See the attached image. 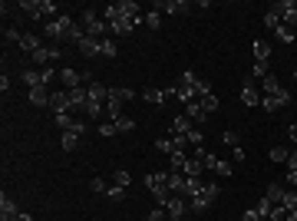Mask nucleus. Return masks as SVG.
Returning a JSON list of instances; mask_svg holds the SVG:
<instances>
[{
  "label": "nucleus",
  "instance_id": "obj_1",
  "mask_svg": "<svg viewBox=\"0 0 297 221\" xmlns=\"http://www.w3.org/2000/svg\"><path fill=\"white\" fill-rule=\"evenodd\" d=\"M261 89H264V99H261V102H264V109H268V113H277V109H284L287 102H291V93L277 83L274 73H268V76L261 80Z\"/></svg>",
  "mask_w": 297,
  "mask_h": 221
},
{
  "label": "nucleus",
  "instance_id": "obj_2",
  "mask_svg": "<svg viewBox=\"0 0 297 221\" xmlns=\"http://www.w3.org/2000/svg\"><path fill=\"white\" fill-rule=\"evenodd\" d=\"M46 36H53V40H76V43H80L83 36H86V30H83V23H76V20H69V17H57V20L46 23Z\"/></svg>",
  "mask_w": 297,
  "mask_h": 221
},
{
  "label": "nucleus",
  "instance_id": "obj_3",
  "mask_svg": "<svg viewBox=\"0 0 297 221\" xmlns=\"http://www.w3.org/2000/svg\"><path fill=\"white\" fill-rule=\"evenodd\" d=\"M145 188L152 192V198L159 208H165L172 192H169V172H152V175H145Z\"/></svg>",
  "mask_w": 297,
  "mask_h": 221
},
{
  "label": "nucleus",
  "instance_id": "obj_4",
  "mask_svg": "<svg viewBox=\"0 0 297 221\" xmlns=\"http://www.w3.org/2000/svg\"><path fill=\"white\" fill-rule=\"evenodd\" d=\"M80 23H83L86 36H96V40H106V33H113V30H109V23H106L103 17H96V13H92V10H86Z\"/></svg>",
  "mask_w": 297,
  "mask_h": 221
},
{
  "label": "nucleus",
  "instance_id": "obj_5",
  "mask_svg": "<svg viewBox=\"0 0 297 221\" xmlns=\"http://www.w3.org/2000/svg\"><path fill=\"white\" fill-rule=\"evenodd\" d=\"M132 96H136V93H132V89H126V86H119V89H109L106 113L113 116V119H116V116H122V106H126V102H129Z\"/></svg>",
  "mask_w": 297,
  "mask_h": 221
},
{
  "label": "nucleus",
  "instance_id": "obj_6",
  "mask_svg": "<svg viewBox=\"0 0 297 221\" xmlns=\"http://www.w3.org/2000/svg\"><path fill=\"white\" fill-rule=\"evenodd\" d=\"M103 20L109 23V30H113V33H129V30H136L139 23H142V20H129V17H119V13H113L109 7H106Z\"/></svg>",
  "mask_w": 297,
  "mask_h": 221
},
{
  "label": "nucleus",
  "instance_id": "obj_7",
  "mask_svg": "<svg viewBox=\"0 0 297 221\" xmlns=\"http://www.w3.org/2000/svg\"><path fill=\"white\" fill-rule=\"evenodd\" d=\"M218 195H221V192H218V185H205V188H201L198 195H192V198H189L192 211H205L208 205H212V201L218 198Z\"/></svg>",
  "mask_w": 297,
  "mask_h": 221
},
{
  "label": "nucleus",
  "instance_id": "obj_8",
  "mask_svg": "<svg viewBox=\"0 0 297 221\" xmlns=\"http://www.w3.org/2000/svg\"><path fill=\"white\" fill-rule=\"evenodd\" d=\"M53 80V69L46 66V69H23V83L33 89V86H50Z\"/></svg>",
  "mask_w": 297,
  "mask_h": 221
},
{
  "label": "nucleus",
  "instance_id": "obj_9",
  "mask_svg": "<svg viewBox=\"0 0 297 221\" xmlns=\"http://www.w3.org/2000/svg\"><path fill=\"white\" fill-rule=\"evenodd\" d=\"M109 10L119 13V17H129V20H142L145 13H139V4L136 0H119V4H109Z\"/></svg>",
  "mask_w": 297,
  "mask_h": 221
},
{
  "label": "nucleus",
  "instance_id": "obj_10",
  "mask_svg": "<svg viewBox=\"0 0 297 221\" xmlns=\"http://www.w3.org/2000/svg\"><path fill=\"white\" fill-rule=\"evenodd\" d=\"M165 211H169L172 221H182V215L189 211V201H185V195H172L169 205H165Z\"/></svg>",
  "mask_w": 297,
  "mask_h": 221
},
{
  "label": "nucleus",
  "instance_id": "obj_11",
  "mask_svg": "<svg viewBox=\"0 0 297 221\" xmlns=\"http://www.w3.org/2000/svg\"><path fill=\"white\" fill-rule=\"evenodd\" d=\"M60 80H63L66 89H80V86L89 83V73H76V69H63L60 73Z\"/></svg>",
  "mask_w": 297,
  "mask_h": 221
},
{
  "label": "nucleus",
  "instance_id": "obj_12",
  "mask_svg": "<svg viewBox=\"0 0 297 221\" xmlns=\"http://www.w3.org/2000/svg\"><path fill=\"white\" fill-rule=\"evenodd\" d=\"M241 99H245V106H257V102H261V89L254 86L251 76H245V86H241Z\"/></svg>",
  "mask_w": 297,
  "mask_h": 221
},
{
  "label": "nucleus",
  "instance_id": "obj_13",
  "mask_svg": "<svg viewBox=\"0 0 297 221\" xmlns=\"http://www.w3.org/2000/svg\"><path fill=\"white\" fill-rule=\"evenodd\" d=\"M50 109H53V113H69V109H73V102H69V93L66 89H57V93H53V96H50Z\"/></svg>",
  "mask_w": 297,
  "mask_h": 221
},
{
  "label": "nucleus",
  "instance_id": "obj_14",
  "mask_svg": "<svg viewBox=\"0 0 297 221\" xmlns=\"http://www.w3.org/2000/svg\"><path fill=\"white\" fill-rule=\"evenodd\" d=\"M189 132H192V119H189V116H175V122H172V139H185V142H189Z\"/></svg>",
  "mask_w": 297,
  "mask_h": 221
},
{
  "label": "nucleus",
  "instance_id": "obj_15",
  "mask_svg": "<svg viewBox=\"0 0 297 221\" xmlns=\"http://www.w3.org/2000/svg\"><path fill=\"white\" fill-rule=\"evenodd\" d=\"M20 10L27 13L30 20H40V17H46V13H43V0H20Z\"/></svg>",
  "mask_w": 297,
  "mask_h": 221
},
{
  "label": "nucleus",
  "instance_id": "obj_16",
  "mask_svg": "<svg viewBox=\"0 0 297 221\" xmlns=\"http://www.w3.org/2000/svg\"><path fill=\"white\" fill-rule=\"evenodd\" d=\"M185 181H189L185 172H169V192L172 195H185Z\"/></svg>",
  "mask_w": 297,
  "mask_h": 221
},
{
  "label": "nucleus",
  "instance_id": "obj_17",
  "mask_svg": "<svg viewBox=\"0 0 297 221\" xmlns=\"http://www.w3.org/2000/svg\"><path fill=\"white\" fill-rule=\"evenodd\" d=\"M27 96H30V102H33V106H50V96H53V93L46 89V86H33Z\"/></svg>",
  "mask_w": 297,
  "mask_h": 221
},
{
  "label": "nucleus",
  "instance_id": "obj_18",
  "mask_svg": "<svg viewBox=\"0 0 297 221\" xmlns=\"http://www.w3.org/2000/svg\"><path fill=\"white\" fill-rule=\"evenodd\" d=\"M57 125H60V129H76V132H86V122H80V119H73V116H69V113H60L57 116Z\"/></svg>",
  "mask_w": 297,
  "mask_h": 221
},
{
  "label": "nucleus",
  "instance_id": "obj_19",
  "mask_svg": "<svg viewBox=\"0 0 297 221\" xmlns=\"http://www.w3.org/2000/svg\"><path fill=\"white\" fill-rule=\"evenodd\" d=\"M155 10L159 13H185V10H192V4H185V0H165V4H159Z\"/></svg>",
  "mask_w": 297,
  "mask_h": 221
},
{
  "label": "nucleus",
  "instance_id": "obj_20",
  "mask_svg": "<svg viewBox=\"0 0 297 221\" xmlns=\"http://www.w3.org/2000/svg\"><path fill=\"white\" fill-rule=\"evenodd\" d=\"M17 215H20L17 201H13L10 195H0V218H17Z\"/></svg>",
  "mask_w": 297,
  "mask_h": 221
},
{
  "label": "nucleus",
  "instance_id": "obj_21",
  "mask_svg": "<svg viewBox=\"0 0 297 221\" xmlns=\"http://www.w3.org/2000/svg\"><path fill=\"white\" fill-rule=\"evenodd\" d=\"M172 89H175V99H182L185 106L198 99V93H195V86H185V83H178V86H172Z\"/></svg>",
  "mask_w": 297,
  "mask_h": 221
},
{
  "label": "nucleus",
  "instance_id": "obj_22",
  "mask_svg": "<svg viewBox=\"0 0 297 221\" xmlns=\"http://www.w3.org/2000/svg\"><path fill=\"white\" fill-rule=\"evenodd\" d=\"M76 46H80L83 57H99V40H96V36H83Z\"/></svg>",
  "mask_w": 297,
  "mask_h": 221
},
{
  "label": "nucleus",
  "instance_id": "obj_23",
  "mask_svg": "<svg viewBox=\"0 0 297 221\" xmlns=\"http://www.w3.org/2000/svg\"><path fill=\"white\" fill-rule=\"evenodd\" d=\"M80 139H83V132H76V129H66V132H63V139H60V145H63L66 152H73V149L80 145Z\"/></svg>",
  "mask_w": 297,
  "mask_h": 221
},
{
  "label": "nucleus",
  "instance_id": "obj_24",
  "mask_svg": "<svg viewBox=\"0 0 297 221\" xmlns=\"http://www.w3.org/2000/svg\"><path fill=\"white\" fill-rule=\"evenodd\" d=\"M284 192H287V188L281 185V181H271V188H268V195H264V198H268L271 205H281V201H284Z\"/></svg>",
  "mask_w": 297,
  "mask_h": 221
},
{
  "label": "nucleus",
  "instance_id": "obj_25",
  "mask_svg": "<svg viewBox=\"0 0 297 221\" xmlns=\"http://www.w3.org/2000/svg\"><path fill=\"white\" fill-rule=\"evenodd\" d=\"M20 50H27L30 57H33V53L40 50V36H33V33H23V36H20Z\"/></svg>",
  "mask_w": 297,
  "mask_h": 221
},
{
  "label": "nucleus",
  "instance_id": "obj_26",
  "mask_svg": "<svg viewBox=\"0 0 297 221\" xmlns=\"http://www.w3.org/2000/svg\"><path fill=\"white\" fill-rule=\"evenodd\" d=\"M89 99L106 102V99H109V86H103V83H89Z\"/></svg>",
  "mask_w": 297,
  "mask_h": 221
},
{
  "label": "nucleus",
  "instance_id": "obj_27",
  "mask_svg": "<svg viewBox=\"0 0 297 221\" xmlns=\"http://www.w3.org/2000/svg\"><path fill=\"white\" fill-rule=\"evenodd\" d=\"M185 116H189V119H195V122H205V119H208V113L201 109V102H198V99L189 102V113H185Z\"/></svg>",
  "mask_w": 297,
  "mask_h": 221
},
{
  "label": "nucleus",
  "instance_id": "obj_28",
  "mask_svg": "<svg viewBox=\"0 0 297 221\" xmlns=\"http://www.w3.org/2000/svg\"><path fill=\"white\" fill-rule=\"evenodd\" d=\"M155 149H159V152H165V155H172V152H178L182 145H178L175 139H165V136H162V139H155Z\"/></svg>",
  "mask_w": 297,
  "mask_h": 221
},
{
  "label": "nucleus",
  "instance_id": "obj_29",
  "mask_svg": "<svg viewBox=\"0 0 297 221\" xmlns=\"http://www.w3.org/2000/svg\"><path fill=\"white\" fill-rule=\"evenodd\" d=\"M268 57H271V43L257 40L254 43V63H268Z\"/></svg>",
  "mask_w": 297,
  "mask_h": 221
},
{
  "label": "nucleus",
  "instance_id": "obj_30",
  "mask_svg": "<svg viewBox=\"0 0 297 221\" xmlns=\"http://www.w3.org/2000/svg\"><path fill=\"white\" fill-rule=\"evenodd\" d=\"M106 109V102H96V99H86V106H83V116L86 119H92V116H99Z\"/></svg>",
  "mask_w": 297,
  "mask_h": 221
},
{
  "label": "nucleus",
  "instance_id": "obj_31",
  "mask_svg": "<svg viewBox=\"0 0 297 221\" xmlns=\"http://www.w3.org/2000/svg\"><path fill=\"white\" fill-rule=\"evenodd\" d=\"M294 0H277V4H271V13H274V17H284V13H291L294 10Z\"/></svg>",
  "mask_w": 297,
  "mask_h": 221
},
{
  "label": "nucleus",
  "instance_id": "obj_32",
  "mask_svg": "<svg viewBox=\"0 0 297 221\" xmlns=\"http://www.w3.org/2000/svg\"><path fill=\"white\" fill-rule=\"evenodd\" d=\"M169 159H172V172H182L185 162H189V155H185V149H178V152H172Z\"/></svg>",
  "mask_w": 297,
  "mask_h": 221
},
{
  "label": "nucleus",
  "instance_id": "obj_33",
  "mask_svg": "<svg viewBox=\"0 0 297 221\" xmlns=\"http://www.w3.org/2000/svg\"><path fill=\"white\" fill-rule=\"evenodd\" d=\"M113 125H116V132H132V129H136V122H132L129 116H116Z\"/></svg>",
  "mask_w": 297,
  "mask_h": 221
},
{
  "label": "nucleus",
  "instance_id": "obj_34",
  "mask_svg": "<svg viewBox=\"0 0 297 221\" xmlns=\"http://www.w3.org/2000/svg\"><path fill=\"white\" fill-rule=\"evenodd\" d=\"M142 99H145V102H155V106H159V102H165L169 96H165L162 89H142Z\"/></svg>",
  "mask_w": 297,
  "mask_h": 221
},
{
  "label": "nucleus",
  "instance_id": "obj_35",
  "mask_svg": "<svg viewBox=\"0 0 297 221\" xmlns=\"http://www.w3.org/2000/svg\"><path fill=\"white\" fill-rule=\"evenodd\" d=\"M116 53H119V46H116L113 40H99V57H109V60H113Z\"/></svg>",
  "mask_w": 297,
  "mask_h": 221
},
{
  "label": "nucleus",
  "instance_id": "obj_36",
  "mask_svg": "<svg viewBox=\"0 0 297 221\" xmlns=\"http://www.w3.org/2000/svg\"><path fill=\"white\" fill-rule=\"evenodd\" d=\"M142 23H145L148 30H159V23H162V13H159V10H148L145 17H142Z\"/></svg>",
  "mask_w": 297,
  "mask_h": 221
},
{
  "label": "nucleus",
  "instance_id": "obj_37",
  "mask_svg": "<svg viewBox=\"0 0 297 221\" xmlns=\"http://www.w3.org/2000/svg\"><path fill=\"white\" fill-rule=\"evenodd\" d=\"M198 102H201V109H205V113H208V116H212V113H215V109H218V96H215V93H208V96H201Z\"/></svg>",
  "mask_w": 297,
  "mask_h": 221
},
{
  "label": "nucleus",
  "instance_id": "obj_38",
  "mask_svg": "<svg viewBox=\"0 0 297 221\" xmlns=\"http://www.w3.org/2000/svg\"><path fill=\"white\" fill-rule=\"evenodd\" d=\"M201 169H205V165H201L198 159H189V162H185V169H182V172H185V175H192V178H198V172H201Z\"/></svg>",
  "mask_w": 297,
  "mask_h": 221
},
{
  "label": "nucleus",
  "instance_id": "obj_39",
  "mask_svg": "<svg viewBox=\"0 0 297 221\" xmlns=\"http://www.w3.org/2000/svg\"><path fill=\"white\" fill-rule=\"evenodd\" d=\"M201 188H205V185H201V178H192V175H189V181H185V195L192 198V195H198Z\"/></svg>",
  "mask_w": 297,
  "mask_h": 221
},
{
  "label": "nucleus",
  "instance_id": "obj_40",
  "mask_svg": "<svg viewBox=\"0 0 297 221\" xmlns=\"http://www.w3.org/2000/svg\"><path fill=\"white\" fill-rule=\"evenodd\" d=\"M287 159H291V152H287L284 145H274V149H271V162H287Z\"/></svg>",
  "mask_w": 297,
  "mask_h": 221
},
{
  "label": "nucleus",
  "instance_id": "obj_41",
  "mask_svg": "<svg viewBox=\"0 0 297 221\" xmlns=\"http://www.w3.org/2000/svg\"><path fill=\"white\" fill-rule=\"evenodd\" d=\"M274 33H277V40H281V43H294V30H287L284 23H281V27L274 30Z\"/></svg>",
  "mask_w": 297,
  "mask_h": 221
},
{
  "label": "nucleus",
  "instance_id": "obj_42",
  "mask_svg": "<svg viewBox=\"0 0 297 221\" xmlns=\"http://www.w3.org/2000/svg\"><path fill=\"white\" fill-rule=\"evenodd\" d=\"M281 23H284L287 30H297V7H294L291 13H284V17H281Z\"/></svg>",
  "mask_w": 297,
  "mask_h": 221
},
{
  "label": "nucleus",
  "instance_id": "obj_43",
  "mask_svg": "<svg viewBox=\"0 0 297 221\" xmlns=\"http://www.w3.org/2000/svg\"><path fill=\"white\" fill-rule=\"evenodd\" d=\"M281 205H284L287 211H297V192H284V201Z\"/></svg>",
  "mask_w": 297,
  "mask_h": 221
},
{
  "label": "nucleus",
  "instance_id": "obj_44",
  "mask_svg": "<svg viewBox=\"0 0 297 221\" xmlns=\"http://www.w3.org/2000/svg\"><path fill=\"white\" fill-rule=\"evenodd\" d=\"M109 198H113V201H122V198H126V188H119V185H109Z\"/></svg>",
  "mask_w": 297,
  "mask_h": 221
},
{
  "label": "nucleus",
  "instance_id": "obj_45",
  "mask_svg": "<svg viewBox=\"0 0 297 221\" xmlns=\"http://www.w3.org/2000/svg\"><path fill=\"white\" fill-rule=\"evenodd\" d=\"M271 208H274V205H271L268 198H261V201H257V208H254V211H257L261 218H268V215H271Z\"/></svg>",
  "mask_w": 297,
  "mask_h": 221
},
{
  "label": "nucleus",
  "instance_id": "obj_46",
  "mask_svg": "<svg viewBox=\"0 0 297 221\" xmlns=\"http://www.w3.org/2000/svg\"><path fill=\"white\" fill-rule=\"evenodd\" d=\"M225 145H231V149H238V132H234V129H225Z\"/></svg>",
  "mask_w": 297,
  "mask_h": 221
},
{
  "label": "nucleus",
  "instance_id": "obj_47",
  "mask_svg": "<svg viewBox=\"0 0 297 221\" xmlns=\"http://www.w3.org/2000/svg\"><path fill=\"white\" fill-rule=\"evenodd\" d=\"M129 181H132V175H129L126 169H119V172H116V185H119V188H126Z\"/></svg>",
  "mask_w": 297,
  "mask_h": 221
},
{
  "label": "nucleus",
  "instance_id": "obj_48",
  "mask_svg": "<svg viewBox=\"0 0 297 221\" xmlns=\"http://www.w3.org/2000/svg\"><path fill=\"white\" fill-rule=\"evenodd\" d=\"M291 215V211L284 208V205H274V208H271V221H281V218H287Z\"/></svg>",
  "mask_w": 297,
  "mask_h": 221
},
{
  "label": "nucleus",
  "instance_id": "obj_49",
  "mask_svg": "<svg viewBox=\"0 0 297 221\" xmlns=\"http://www.w3.org/2000/svg\"><path fill=\"white\" fill-rule=\"evenodd\" d=\"M264 27H268V30H277V27H281V17H274V13L268 10V13H264Z\"/></svg>",
  "mask_w": 297,
  "mask_h": 221
},
{
  "label": "nucleus",
  "instance_id": "obj_50",
  "mask_svg": "<svg viewBox=\"0 0 297 221\" xmlns=\"http://www.w3.org/2000/svg\"><path fill=\"white\" fill-rule=\"evenodd\" d=\"M145 221H169V211H165V208H159V205H155V211H152V215H148Z\"/></svg>",
  "mask_w": 297,
  "mask_h": 221
},
{
  "label": "nucleus",
  "instance_id": "obj_51",
  "mask_svg": "<svg viewBox=\"0 0 297 221\" xmlns=\"http://www.w3.org/2000/svg\"><path fill=\"white\" fill-rule=\"evenodd\" d=\"M264 80V76H268V63H254V69H251V80Z\"/></svg>",
  "mask_w": 297,
  "mask_h": 221
},
{
  "label": "nucleus",
  "instance_id": "obj_52",
  "mask_svg": "<svg viewBox=\"0 0 297 221\" xmlns=\"http://www.w3.org/2000/svg\"><path fill=\"white\" fill-rule=\"evenodd\" d=\"M189 142H192V145H201V142H205V132H201V129H192V132H189Z\"/></svg>",
  "mask_w": 297,
  "mask_h": 221
},
{
  "label": "nucleus",
  "instance_id": "obj_53",
  "mask_svg": "<svg viewBox=\"0 0 297 221\" xmlns=\"http://www.w3.org/2000/svg\"><path fill=\"white\" fill-rule=\"evenodd\" d=\"M89 188H92V192H109V185H106L103 178H92V181H89Z\"/></svg>",
  "mask_w": 297,
  "mask_h": 221
},
{
  "label": "nucleus",
  "instance_id": "obj_54",
  "mask_svg": "<svg viewBox=\"0 0 297 221\" xmlns=\"http://www.w3.org/2000/svg\"><path fill=\"white\" fill-rule=\"evenodd\" d=\"M99 136H106V139L116 136V125H113V122H103V125H99Z\"/></svg>",
  "mask_w": 297,
  "mask_h": 221
},
{
  "label": "nucleus",
  "instance_id": "obj_55",
  "mask_svg": "<svg viewBox=\"0 0 297 221\" xmlns=\"http://www.w3.org/2000/svg\"><path fill=\"white\" fill-rule=\"evenodd\" d=\"M215 172H218V175H231V172H234V169H231V165H228V162H218V169H215Z\"/></svg>",
  "mask_w": 297,
  "mask_h": 221
},
{
  "label": "nucleus",
  "instance_id": "obj_56",
  "mask_svg": "<svg viewBox=\"0 0 297 221\" xmlns=\"http://www.w3.org/2000/svg\"><path fill=\"white\" fill-rule=\"evenodd\" d=\"M241 221H264V218L257 215V211H245V215H241Z\"/></svg>",
  "mask_w": 297,
  "mask_h": 221
},
{
  "label": "nucleus",
  "instance_id": "obj_57",
  "mask_svg": "<svg viewBox=\"0 0 297 221\" xmlns=\"http://www.w3.org/2000/svg\"><path fill=\"white\" fill-rule=\"evenodd\" d=\"M4 36H7V40H10V43H20V36H23V33H17V30H7Z\"/></svg>",
  "mask_w": 297,
  "mask_h": 221
},
{
  "label": "nucleus",
  "instance_id": "obj_58",
  "mask_svg": "<svg viewBox=\"0 0 297 221\" xmlns=\"http://www.w3.org/2000/svg\"><path fill=\"white\" fill-rule=\"evenodd\" d=\"M43 13H57V4H53V0H43Z\"/></svg>",
  "mask_w": 297,
  "mask_h": 221
},
{
  "label": "nucleus",
  "instance_id": "obj_59",
  "mask_svg": "<svg viewBox=\"0 0 297 221\" xmlns=\"http://www.w3.org/2000/svg\"><path fill=\"white\" fill-rule=\"evenodd\" d=\"M287 185H294V188H297V169L287 172Z\"/></svg>",
  "mask_w": 297,
  "mask_h": 221
},
{
  "label": "nucleus",
  "instance_id": "obj_60",
  "mask_svg": "<svg viewBox=\"0 0 297 221\" xmlns=\"http://www.w3.org/2000/svg\"><path fill=\"white\" fill-rule=\"evenodd\" d=\"M287 136H291V139H294V142H297V122H294V125H291V129H287Z\"/></svg>",
  "mask_w": 297,
  "mask_h": 221
},
{
  "label": "nucleus",
  "instance_id": "obj_61",
  "mask_svg": "<svg viewBox=\"0 0 297 221\" xmlns=\"http://www.w3.org/2000/svg\"><path fill=\"white\" fill-rule=\"evenodd\" d=\"M287 221H297V211H291V215H287Z\"/></svg>",
  "mask_w": 297,
  "mask_h": 221
},
{
  "label": "nucleus",
  "instance_id": "obj_62",
  "mask_svg": "<svg viewBox=\"0 0 297 221\" xmlns=\"http://www.w3.org/2000/svg\"><path fill=\"white\" fill-rule=\"evenodd\" d=\"M0 221H17V218H0Z\"/></svg>",
  "mask_w": 297,
  "mask_h": 221
},
{
  "label": "nucleus",
  "instance_id": "obj_63",
  "mask_svg": "<svg viewBox=\"0 0 297 221\" xmlns=\"http://www.w3.org/2000/svg\"><path fill=\"white\" fill-rule=\"evenodd\" d=\"M294 76H297V69H294Z\"/></svg>",
  "mask_w": 297,
  "mask_h": 221
},
{
  "label": "nucleus",
  "instance_id": "obj_64",
  "mask_svg": "<svg viewBox=\"0 0 297 221\" xmlns=\"http://www.w3.org/2000/svg\"><path fill=\"white\" fill-rule=\"evenodd\" d=\"M169 221H172V218H169Z\"/></svg>",
  "mask_w": 297,
  "mask_h": 221
}]
</instances>
